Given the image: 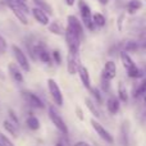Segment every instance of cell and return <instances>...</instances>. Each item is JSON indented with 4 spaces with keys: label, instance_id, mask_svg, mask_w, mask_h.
Returning <instances> with one entry per match:
<instances>
[{
    "label": "cell",
    "instance_id": "1",
    "mask_svg": "<svg viewBox=\"0 0 146 146\" xmlns=\"http://www.w3.org/2000/svg\"><path fill=\"white\" fill-rule=\"evenodd\" d=\"M48 113H49V118H50V121L53 122L54 126L56 127V129H58L62 135L67 136V135H68V127H67L66 122L63 121V118L59 115V113L56 111V109L54 108L53 105H50L48 108Z\"/></svg>",
    "mask_w": 146,
    "mask_h": 146
},
{
    "label": "cell",
    "instance_id": "2",
    "mask_svg": "<svg viewBox=\"0 0 146 146\" xmlns=\"http://www.w3.org/2000/svg\"><path fill=\"white\" fill-rule=\"evenodd\" d=\"M78 8H80V13H81V18H82L83 25L87 27V30L94 31L95 26L92 23V13H91V8L83 0H78Z\"/></svg>",
    "mask_w": 146,
    "mask_h": 146
},
{
    "label": "cell",
    "instance_id": "3",
    "mask_svg": "<svg viewBox=\"0 0 146 146\" xmlns=\"http://www.w3.org/2000/svg\"><path fill=\"white\" fill-rule=\"evenodd\" d=\"M32 51H33V56H35V60L42 62L45 64H50L51 63V54L48 51L46 46L41 42H35L32 46Z\"/></svg>",
    "mask_w": 146,
    "mask_h": 146
},
{
    "label": "cell",
    "instance_id": "4",
    "mask_svg": "<svg viewBox=\"0 0 146 146\" xmlns=\"http://www.w3.org/2000/svg\"><path fill=\"white\" fill-rule=\"evenodd\" d=\"M12 51L14 54V58L17 60V66L19 67L22 71L25 72H30L31 71V66H30V62L27 59V55L26 53H23V50L17 45H12Z\"/></svg>",
    "mask_w": 146,
    "mask_h": 146
},
{
    "label": "cell",
    "instance_id": "5",
    "mask_svg": "<svg viewBox=\"0 0 146 146\" xmlns=\"http://www.w3.org/2000/svg\"><path fill=\"white\" fill-rule=\"evenodd\" d=\"M64 37H66V42H67V46H68V51L78 53L80 51V45H81V38L73 31L69 30L68 27L64 30Z\"/></svg>",
    "mask_w": 146,
    "mask_h": 146
},
{
    "label": "cell",
    "instance_id": "6",
    "mask_svg": "<svg viewBox=\"0 0 146 146\" xmlns=\"http://www.w3.org/2000/svg\"><path fill=\"white\" fill-rule=\"evenodd\" d=\"M48 83V88H49V92H50V96L53 99V101L58 106H62L63 105V94H62V90L59 87V85L53 80V78H49L46 81Z\"/></svg>",
    "mask_w": 146,
    "mask_h": 146
},
{
    "label": "cell",
    "instance_id": "7",
    "mask_svg": "<svg viewBox=\"0 0 146 146\" xmlns=\"http://www.w3.org/2000/svg\"><path fill=\"white\" fill-rule=\"evenodd\" d=\"M90 123H91L92 128L95 129V132L99 135V137H100L101 140H104V141H105L106 144H109V145H113V144H114V139H113V136H111V135L109 133L108 129L104 128L103 124L99 123L98 119H96V118H92V119L90 121Z\"/></svg>",
    "mask_w": 146,
    "mask_h": 146
},
{
    "label": "cell",
    "instance_id": "8",
    "mask_svg": "<svg viewBox=\"0 0 146 146\" xmlns=\"http://www.w3.org/2000/svg\"><path fill=\"white\" fill-rule=\"evenodd\" d=\"M22 98H23V100L30 106H32V108H37V109L45 108V104L42 103V100H41L36 94L31 92V91H22Z\"/></svg>",
    "mask_w": 146,
    "mask_h": 146
},
{
    "label": "cell",
    "instance_id": "9",
    "mask_svg": "<svg viewBox=\"0 0 146 146\" xmlns=\"http://www.w3.org/2000/svg\"><path fill=\"white\" fill-rule=\"evenodd\" d=\"M67 22H68L69 30L73 31L80 38H83V27H82V23L80 22V19H78L76 15L71 14L67 17Z\"/></svg>",
    "mask_w": 146,
    "mask_h": 146
},
{
    "label": "cell",
    "instance_id": "10",
    "mask_svg": "<svg viewBox=\"0 0 146 146\" xmlns=\"http://www.w3.org/2000/svg\"><path fill=\"white\" fill-rule=\"evenodd\" d=\"M78 67H80V63H78V53H68V56H67V71H68L69 74H76L78 71Z\"/></svg>",
    "mask_w": 146,
    "mask_h": 146
},
{
    "label": "cell",
    "instance_id": "11",
    "mask_svg": "<svg viewBox=\"0 0 146 146\" xmlns=\"http://www.w3.org/2000/svg\"><path fill=\"white\" fill-rule=\"evenodd\" d=\"M115 76H117V66H115V63H114L113 60H108L105 64H104L103 72H101V77L111 81Z\"/></svg>",
    "mask_w": 146,
    "mask_h": 146
},
{
    "label": "cell",
    "instance_id": "12",
    "mask_svg": "<svg viewBox=\"0 0 146 146\" xmlns=\"http://www.w3.org/2000/svg\"><path fill=\"white\" fill-rule=\"evenodd\" d=\"M31 13H32L33 18L36 19V22H38L40 25L42 26H48L49 23H50V19H49V15L46 14L44 10H41L40 8H33L32 10H31Z\"/></svg>",
    "mask_w": 146,
    "mask_h": 146
},
{
    "label": "cell",
    "instance_id": "13",
    "mask_svg": "<svg viewBox=\"0 0 146 146\" xmlns=\"http://www.w3.org/2000/svg\"><path fill=\"white\" fill-rule=\"evenodd\" d=\"M77 73H78V76H80V78H81V82H82L83 87L87 88V90H90L92 86H91V78H90V73H88L87 68L80 64Z\"/></svg>",
    "mask_w": 146,
    "mask_h": 146
},
{
    "label": "cell",
    "instance_id": "14",
    "mask_svg": "<svg viewBox=\"0 0 146 146\" xmlns=\"http://www.w3.org/2000/svg\"><path fill=\"white\" fill-rule=\"evenodd\" d=\"M8 71H9V74L15 82L18 83H22L23 82V73H22V69L17 66L15 63H10L8 66Z\"/></svg>",
    "mask_w": 146,
    "mask_h": 146
},
{
    "label": "cell",
    "instance_id": "15",
    "mask_svg": "<svg viewBox=\"0 0 146 146\" xmlns=\"http://www.w3.org/2000/svg\"><path fill=\"white\" fill-rule=\"evenodd\" d=\"M7 5L9 7V9L13 12V14L17 17V19L19 21L22 25H28V19H27V14H26L25 12H22V10L19 9L18 7H15L14 4H12V3H7Z\"/></svg>",
    "mask_w": 146,
    "mask_h": 146
},
{
    "label": "cell",
    "instance_id": "16",
    "mask_svg": "<svg viewBox=\"0 0 146 146\" xmlns=\"http://www.w3.org/2000/svg\"><path fill=\"white\" fill-rule=\"evenodd\" d=\"M106 108L110 114H117L121 109V104H119V99L115 96H110L106 101Z\"/></svg>",
    "mask_w": 146,
    "mask_h": 146
},
{
    "label": "cell",
    "instance_id": "17",
    "mask_svg": "<svg viewBox=\"0 0 146 146\" xmlns=\"http://www.w3.org/2000/svg\"><path fill=\"white\" fill-rule=\"evenodd\" d=\"M121 60H122V64H123V67L126 68V71H129V69L135 68L136 67V64H135L133 59L131 58V55H129L127 51H121Z\"/></svg>",
    "mask_w": 146,
    "mask_h": 146
},
{
    "label": "cell",
    "instance_id": "18",
    "mask_svg": "<svg viewBox=\"0 0 146 146\" xmlns=\"http://www.w3.org/2000/svg\"><path fill=\"white\" fill-rule=\"evenodd\" d=\"M32 1L35 3L36 8H40V9L44 10V12H45L48 15H53L54 14L53 7H51L48 1H45V0H32Z\"/></svg>",
    "mask_w": 146,
    "mask_h": 146
},
{
    "label": "cell",
    "instance_id": "19",
    "mask_svg": "<svg viewBox=\"0 0 146 146\" xmlns=\"http://www.w3.org/2000/svg\"><path fill=\"white\" fill-rule=\"evenodd\" d=\"M142 7H144V4H142L141 0H131V1H128V4H127V12H128V14H135V13L139 12Z\"/></svg>",
    "mask_w": 146,
    "mask_h": 146
},
{
    "label": "cell",
    "instance_id": "20",
    "mask_svg": "<svg viewBox=\"0 0 146 146\" xmlns=\"http://www.w3.org/2000/svg\"><path fill=\"white\" fill-rule=\"evenodd\" d=\"M85 104H86V106H87V109L90 110V113L92 114L95 118H100V111H99L98 104H95V101L91 100V99H88V98H86Z\"/></svg>",
    "mask_w": 146,
    "mask_h": 146
},
{
    "label": "cell",
    "instance_id": "21",
    "mask_svg": "<svg viewBox=\"0 0 146 146\" xmlns=\"http://www.w3.org/2000/svg\"><path fill=\"white\" fill-rule=\"evenodd\" d=\"M48 28H49V31H50L51 33H54V35H58V36L64 35V28L62 27L60 23L56 22V21H54V22L49 23V25H48Z\"/></svg>",
    "mask_w": 146,
    "mask_h": 146
},
{
    "label": "cell",
    "instance_id": "22",
    "mask_svg": "<svg viewBox=\"0 0 146 146\" xmlns=\"http://www.w3.org/2000/svg\"><path fill=\"white\" fill-rule=\"evenodd\" d=\"M92 23H94V26H95V28L104 27L106 23V19L101 13H95V14H92Z\"/></svg>",
    "mask_w": 146,
    "mask_h": 146
},
{
    "label": "cell",
    "instance_id": "23",
    "mask_svg": "<svg viewBox=\"0 0 146 146\" xmlns=\"http://www.w3.org/2000/svg\"><path fill=\"white\" fill-rule=\"evenodd\" d=\"M26 124H27V127L30 129H32V131H37V129L40 128V121H38L35 115L28 117L27 121H26Z\"/></svg>",
    "mask_w": 146,
    "mask_h": 146
},
{
    "label": "cell",
    "instance_id": "24",
    "mask_svg": "<svg viewBox=\"0 0 146 146\" xmlns=\"http://www.w3.org/2000/svg\"><path fill=\"white\" fill-rule=\"evenodd\" d=\"M118 99L122 100L123 103H127V101H128V92H127L126 86H124V83L122 82V81L118 85Z\"/></svg>",
    "mask_w": 146,
    "mask_h": 146
},
{
    "label": "cell",
    "instance_id": "25",
    "mask_svg": "<svg viewBox=\"0 0 146 146\" xmlns=\"http://www.w3.org/2000/svg\"><path fill=\"white\" fill-rule=\"evenodd\" d=\"M3 127L5 128V131L8 132V133H10L13 137H17L18 136V132H17V127L14 126V124L12 123V122H9V121H4L3 122Z\"/></svg>",
    "mask_w": 146,
    "mask_h": 146
},
{
    "label": "cell",
    "instance_id": "26",
    "mask_svg": "<svg viewBox=\"0 0 146 146\" xmlns=\"http://www.w3.org/2000/svg\"><path fill=\"white\" fill-rule=\"evenodd\" d=\"M7 3H12V4H14L15 7H18L22 12H25L26 14H28L30 13V9H28V7H27V4L26 3H23L22 0H5Z\"/></svg>",
    "mask_w": 146,
    "mask_h": 146
},
{
    "label": "cell",
    "instance_id": "27",
    "mask_svg": "<svg viewBox=\"0 0 146 146\" xmlns=\"http://www.w3.org/2000/svg\"><path fill=\"white\" fill-rule=\"evenodd\" d=\"M144 94H146V78H144V80L141 81V82L139 83V87H137L136 90V94H135V96H140V95H144Z\"/></svg>",
    "mask_w": 146,
    "mask_h": 146
},
{
    "label": "cell",
    "instance_id": "28",
    "mask_svg": "<svg viewBox=\"0 0 146 146\" xmlns=\"http://www.w3.org/2000/svg\"><path fill=\"white\" fill-rule=\"evenodd\" d=\"M8 114H9V119H8V121L12 122V123L18 128V127H19V119H18L17 114H15L12 109H9V110H8Z\"/></svg>",
    "mask_w": 146,
    "mask_h": 146
},
{
    "label": "cell",
    "instance_id": "29",
    "mask_svg": "<svg viewBox=\"0 0 146 146\" xmlns=\"http://www.w3.org/2000/svg\"><path fill=\"white\" fill-rule=\"evenodd\" d=\"M127 76H128V77H131V78H139V77H141V76H142V72L140 71L137 67H135V68L127 71Z\"/></svg>",
    "mask_w": 146,
    "mask_h": 146
},
{
    "label": "cell",
    "instance_id": "30",
    "mask_svg": "<svg viewBox=\"0 0 146 146\" xmlns=\"http://www.w3.org/2000/svg\"><path fill=\"white\" fill-rule=\"evenodd\" d=\"M90 91H91V94H92V96H94V99H95L96 103H98V104H101L103 99H101V94H100V91L98 90V87H91Z\"/></svg>",
    "mask_w": 146,
    "mask_h": 146
},
{
    "label": "cell",
    "instance_id": "31",
    "mask_svg": "<svg viewBox=\"0 0 146 146\" xmlns=\"http://www.w3.org/2000/svg\"><path fill=\"white\" fill-rule=\"evenodd\" d=\"M137 48H139V45H137V42H135V41H128L127 44H124V51H127V53H129V51H136Z\"/></svg>",
    "mask_w": 146,
    "mask_h": 146
},
{
    "label": "cell",
    "instance_id": "32",
    "mask_svg": "<svg viewBox=\"0 0 146 146\" xmlns=\"http://www.w3.org/2000/svg\"><path fill=\"white\" fill-rule=\"evenodd\" d=\"M0 142H1L3 146H14V144L10 141L9 137H7L4 133H0Z\"/></svg>",
    "mask_w": 146,
    "mask_h": 146
},
{
    "label": "cell",
    "instance_id": "33",
    "mask_svg": "<svg viewBox=\"0 0 146 146\" xmlns=\"http://www.w3.org/2000/svg\"><path fill=\"white\" fill-rule=\"evenodd\" d=\"M51 60H54L56 64H60V63H62L60 51H59V50H54L53 53H51Z\"/></svg>",
    "mask_w": 146,
    "mask_h": 146
},
{
    "label": "cell",
    "instance_id": "34",
    "mask_svg": "<svg viewBox=\"0 0 146 146\" xmlns=\"http://www.w3.org/2000/svg\"><path fill=\"white\" fill-rule=\"evenodd\" d=\"M101 88L104 92H109L110 91V81L101 77Z\"/></svg>",
    "mask_w": 146,
    "mask_h": 146
},
{
    "label": "cell",
    "instance_id": "35",
    "mask_svg": "<svg viewBox=\"0 0 146 146\" xmlns=\"http://www.w3.org/2000/svg\"><path fill=\"white\" fill-rule=\"evenodd\" d=\"M8 49V44H7V40L0 35V54H4Z\"/></svg>",
    "mask_w": 146,
    "mask_h": 146
},
{
    "label": "cell",
    "instance_id": "36",
    "mask_svg": "<svg viewBox=\"0 0 146 146\" xmlns=\"http://www.w3.org/2000/svg\"><path fill=\"white\" fill-rule=\"evenodd\" d=\"M124 17H126V14H124V13H122V14L118 17V19H117V26H118V30L119 31L123 30V19H124Z\"/></svg>",
    "mask_w": 146,
    "mask_h": 146
},
{
    "label": "cell",
    "instance_id": "37",
    "mask_svg": "<svg viewBox=\"0 0 146 146\" xmlns=\"http://www.w3.org/2000/svg\"><path fill=\"white\" fill-rule=\"evenodd\" d=\"M76 115H77V118L80 119V121H83V119H85L83 111H82V109H81L80 106H77V108H76Z\"/></svg>",
    "mask_w": 146,
    "mask_h": 146
},
{
    "label": "cell",
    "instance_id": "38",
    "mask_svg": "<svg viewBox=\"0 0 146 146\" xmlns=\"http://www.w3.org/2000/svg\"><path fill=\"white\" fill-rule=\"evenodd\" d=\"M73 146H91L88 142H86V141H78V142H76Z\"/></svg>",
    "mask_w": 146,
    "mask_h": 146
},
{
    "label": "cell",
    "instance_id": "39",
    "mask_svg": "<svg viewBox=\"0 0 146 146\" xmlns=\"http://www.w3.org/2000/svg\"><path fill=\"white\" fill-rule=\"evenodd\" d=\"M74 1L76 0H66V4L68 5V7H73V5H74Z\"/></svg>",
    "mask_w": 146,
    "mask_h": 146
},
{
    "label": "cell",
    "instance_id": "40",
    "mask_svg": "<svg viewBox=\"0 0 146 146\" xmlns=\"http://www.w3.org/2000/svg\"><path fill=\"white\" fill-rule=\"evenodd\" d=\"M99 3H100L101 5H106L109 3V0H99Z\"/></svg>",
    "mask_w": 146,
    "mask_h": 146
},
{
    "label": "cell",
    "instance_id": "41",
    "mask_svg": "<svg viewBox=\"0 0 146 146\" xmlns=\"http://www.w3.org/2000/svg\"><path fill=\"white\" fill-rule=\"evenodd\" d=\"M142 48H145V49H146V37H145V40L142 41Z\"/></svg>",
    "mask_w": 146,
    "mask_h": 146
},
{
    "label": "cell",
    "instance_id": "42",
    "mask_svg": "<svg viewBox=\"0 0 146 146\" xmlns=\"http://www.w3.org/2000/svg\"><path fill=\"white\" fill-rule=\"evenodd\" d=\"M0 78H1V80H4V74H3L1 71H0Z\"/></svg>",
    "mask_w": 146,
    "mask_h": 146
},
{
    "label": "cell",
    "instance_id": "43",
    "mask_svg": "<svg viewBox=\"0 0 146 146\" xmlns=\"http://www.w3.org/2000/svg\"><path fill=\"white\" fill-rule=\"evenodd\" d=\"M144 103L146 104V94H144Z\"/></svg>",
    "mask_w": 146,
    "mask_h": 146
},
{
    "label": "cell",
    "instance_id": "44",
    "mask_svg": "<svg viewBox=\"0 0 146 146\" xmlns=\"http://www.w3.org/2000/svg\"><path fill=\"white\" fill-rule=\"evenodd\" d=\"M56 146H63V144H60V142H58V144H56Z\"/></svg>",
    "mask_w": 146,
    "mask_h": 146
},
{
    "label": "cell",
    "instance_id": "45",
    "mask_svg": "<svg viewBox=\"0 0 146 146\" xmlns=\"http://www.w3.org/2000/svg\"><path fill=\"white\" fill-rule=\"evenodd\" d=\"M22 1H23V3H26V1H27V0H22Z\"/></svg>",
    "mask_w": 146,
    "mask_h": 146
},
{
    "label": "cell",
    "instance_id": "46",
    "mask_svg": "<svg viewBox=\"0 0 146 146\" xmlns=\"http://www.w3.org/2000/svg\"><path fill=\"white\" fill-rule=\"evenodd\" d=\"M0 146H3V145H1V142H0Z\"/></svg>",
    "mask_w": 146,
    "mask_h": 146
}]
</instances>
